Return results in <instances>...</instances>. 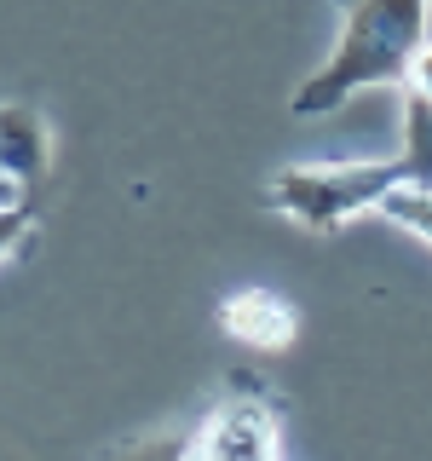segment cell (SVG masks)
I'll use <instances>...</instances> for the list:
<instances>
[{
    "label": "cell",
    "instance_id": "cell-6",
    "mask_svg": "<svg viewBox=\"0 0 432 461\" xmlns=\"http://www.w3.org/2000/svg\"><path fill=\"white\" fill-rule=\"evenodd\" d=\"M403 185H427L432 191V98L410 93L403 98V150H398Z\"/></svg>",
    "mask_w": 432,
    "mask_h": 461
},
{
    "label": "cell",
    "instance_id": "cell-1",
    "mask_svg": "<svg viewBox=\"0 0 432 461\" xmlns=\"http://www.w3.org/2000/svg\"><path fill=\"white\" fill-rule=\"evenodd\" d=\"M340 41L323 69L294 86V115H328L364 86H392L427 47V0H335Z\"/></svg>",
    "mask_w": 432,
    "mask_h": 461
},
{
    "label": "cell",
    "instance_id": "cell-2",
    "mask_svg": "<svg viewBox=\"0 0 432 461\" xmlns=\"http://www.w3.org/2000/svg\"><path fill=\"white\" fill-rule=\"evenodd\" d=\"M403 185L398 156L386 162H294L266 185V208L306 230H340L357 213H381V202Z\"/></svg>",
    "mask_w": 432,
    "mask_h": 461
},
{
    "label": "cell",
    "instance_id": "cell-7",
    "mask_svg": "<svg viewBox=\"0 0 432 461\" xmlns=\"http://www.w3.org/2000/svg\"><path fill=\"white\" fill-rule=\"evenodd\" d=\"M381 213H386L392 225L415 230V237L432 249V191H427V185H398V191L381 202Z\"/></svg>",
    "mask_w": 432,
    "mask_h": 461
},
{
    "label": "cell",
    "instance_id": "cell-9",
    "mask_svg": "<svg viewBox=\"0 0 432 461\" xmlns=\"http://www.w3.org/2000/svg\"><path fill=\"white\" fill-rule=\"evenodd\" d=\"M403 81H410V93H427L432 98V41L415 52V64H410V76H403Z\"/></svg>",
    "mask_w": 432,
    "mask_h": 461
},
{
    "label": "cell",
    "instance_id": "cell-5",
    "mask_svg": "<svg viewBox=\"0 0 432 461\" xmlns=\"http://www.w3.org/2000/svg\"><path fill=\"white\" fill-rule=\"evenodd\" d=\"M0 173L35 191L52 173V133L29 104H0Z\"/></svg>",
    "mask_w": 432,
    "mask_h": 461
},
{
    "label": "cell",
    "instance_id": "cell-10",
    "mask_svg": "<svg viewBox=\"0 0 432 461\" xmlns=\"http://www.w3.org/2000/svg\"><path fill=\"white\" fill-rule=\"evenodd\" d=\"M23 196H29L23 185L12 179V173H0V213H6V208H23Z\"/></svg>",
    "mask_w": 432,
    "mask_h": 461
},
{
    "label": "cell",
    "instance_id": "cell-8",
    "mask_svg": "<svg viewBox=\"0 0 432 461\" xmlns=\"http://www.w3.org/2000/svg\"><path fill=\"white\" fill-rule=\"evenodd\" d=\"M115 461H191V432H162V438H139L133 450Z\"/></svg>",
    "mask_w": 432,
    "mask_h": 461
},
{
    "label": "cell",
    "instance_id": "cell-4",
    "mask_svg": "<svg viewBox=\"0 0 432 461\" xmlns=\"http://www.w3.org/2000/svg\"><path fill=\"white\" fill-rule=\"evenodd\" d=\"M220 323L230 340L254 346V352H288L294 346V306L271 288H237V294L220 300Z\"/></svg>",
    "mask_w": 432,
    "mask_h": 461
},
{
    "label": "cell",
    "instance_id": "cell-3",
    "mask_svg": "<svg viewBox=\"0 0 432 461\" xmlns=\"http://www.w3.org/2000/svg\"><path fill=\"white\" fill-rule=\"evenodd\" d=\"M191 461H277V421L266 403H225L191 432Z\"/></svg>",
    "mask_w": 432,
    "mask_h": 461
}]
</instances>
